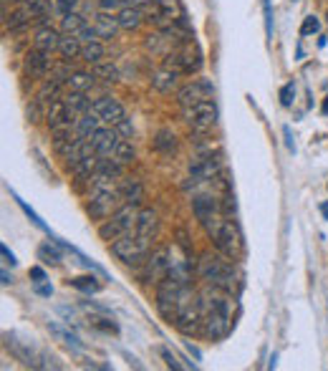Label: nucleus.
Instances as JSON below:
<instances>
[{"instance_id":"obj_1","label":"nucleus","mask_w":328,"mask_h":371,"mask_svg":"<svg viewBox=\"0 0 328 371\" xmlns=\"http://www.w3.org/2000/svg\"><path fill=\"white\" fill-rule=\"evenodd\" d=\"M200 298H202V306H205V324H202V331H205L208 338L220 341V338H225L230 333L232 298L227 296V290L215 288V285H210Z\"/></svg>"},{"instance_id":"obj_2","label":"nucleus","mask_w":328,"mask_h":371,"mask_svg":"<svg viewBox=\"0 0 328 371\" xmlns=\"http://www.w3.org/2000/svg\"><path fill=\"white\" fill-rule=\"evenodd\" d=\"M172 324L182 336H195L197 331H202V324H205V306H202V298L190 290V285L182 290V303H179V311Z\"/></svg>"},{"instance_id":"obj_3","label":"nucleus","mask_w":328,"mask_h":371,"mask_svg":"<svg viewBox=\"0 0 328 371\" xmlns=\"http://www.w3.org/2000/svg\"><path fill=\"white\" fill-rule=\"evenodd\" d=\"M230 258H220V256H205L200 261V278L208 285L215 288H222L230 293L232 283H235V270H232Z\"/></svg>"},{"instance_id":"obj_4","label":"nucleus","mask_w":328,"mask_h":371,"mask_svg":"<svg viewBox=\"0 0 328 371\" xmlns=\"http://www.w3.org/2000/svg\"><path fill=\"white\" fill-rule=\"evenodd\" d=\"M137 220H139L137 205H121V207L116 210L114 215H111L109 220L98 225V238L114 243V240H119L121 235L134 232V227H137Z\"/></svg>"},{"instance_id":"obj_5","label":"nucleus","mask_w":328,"mask_h":371,"mask_svg":"<svg viewBox=\"0 0 328 371\" xmlns=\"http://www.w3.org/2000/svg\"><path fill=\"white\" fill-rule=\"evenodd\" d=\"M111 253L127 266H142L149 258V240L142 238L139 232H127L111 243Z\"/></svg>"},{"instance_id":"obj_6","label":"nucleus","mask_w":328,"mask_h":371,"mask_svg":"<svg viewBox=\"0 0 328 371\" xmlns=\"http://www.w3.org/2000/svg\"><path fill=\"white\" fill-rule=\"evenodd\" d=\"M182 119L187 122V127L195 129V132H210V129L217 124V106L215 101H202L195 106H184Z\"/></svg>"},{"instance_id":"obj_7","label":"nucleus","mask_w":328,"mask_h":371,"mask_svg":"<svg viewBox=\"0 0 328 371\" xmlns=\"http://www.w3.org/2000/svg\"><path fill=\"white\" fill-rule=\"evenodd\" d=\"M145 16L157 28H167V25H172L174 21H179V18L184 16V8L179 0H157V3L147 6Z\"/></svg>"},{"instance_id":"obj_8","label":"nucleus","mask_w":328,"mask_h":371,"mask_svg":"<svg viewBox=\"0 0 328 371\" xmlns=\"http://www.w3.org/2000/svg\"><path fill=\"white\" fill-rule=\"evenodd\" d=\"M213 99H215V84L208 81V79H195L192 84H187V86H182L177 91V101L182 109L184 106H195Z\"/></svg>"},{"instance_id":"obj_9","label":"nucleus","mask_w":328,"mask_h":371,"mask_svg":"<svg viewBox=\"0 0 328 371\" xmlns=\"http://www.w3.org/2000/svg\"><path fill=\"white\" fill-rule=\"evenodd\" d=\"M167 58H172V64H174V69H179L182 74H197V71L202 69V53H200V48L195 46V43H184L182 48H177L174 53H167Z\"/></svg>"},{"instance_id":"obj_10","label":"nucleus","mask_w":328,"mask_h":371,"mask_svg":"<svg viewBox=\"0 0 328 371\" xmlns=\"http://www.w3.org/2000/svg\"><path fill=\"white\" fill-rule=\"evenodd\" d=\"M169 266H172V250L169 248H157L147 258V283H159L169 275Z\"/></svg>"},{"instance_id":"obj_11","label":"nucleus","mask_w":328,"mask_h":371,"mask_svg":"<svg viewBox=\"0 0 328 371\" xmlns=\"http://www.w3.org/2000/svg\"><path fill=\"white\" fill-rule=\"evenodd\" d=\"M94 111L98 114V119L104 124H109V127H114V124H119L124 116H127V111H124V106H121L119 99H114V96H98L96 101H94L91 106Z\"/></svg>"},{"instance_id":"obj_12","label":"nucleus","mask_w":328,"mask_h":371,"mask_svg":"<svg viewBox=\"0 0 328 371\" xmlns=\"http://www.w3.org/2000/svg\"><path fill=\"white\" fill-rule=\"evenodd\" d=\"M220 169H222V162L215 154H208V157H197L195 162L190 164V180L192 182H210L217 180Z\"/></svg>"},{"instance_id":"obj_13","label":"nucleus","mask_w":328,"mask_h":371,"mask_svg":"<svg viewBox=\"0 0 328 371\" xmlns=\"http://www.w3.org/2000/svg\"><path fill=\"white\" fill-rule=\"evenodd\" d=\"M26 69H28V74L33 76V79H48V74L53 71L51 53L33 48V51L26 56Z\"/></svg>"},{"instance_id":"obj_14","label":"nucleus","mask_w":328,"mask_h":371,"mask_svg":"<svg viewBox=\"0 0 328 371\" xmlns=\"http://www.w3.org/2000/svg\"><path fill=\"white\" fill-rule=\"evenodd\" d=\"M121 137L116 134L114 127H98L96 132L91 134V144L94 149H96V154H101V157H111V152H114L116 142H119Z\"/></svg>"},{"instance_id":"obj_15","label":"nucleus","mask_w":328,"mask_h":371,"mask_svg":"<svg viewBox=\"0 0 328 371\" xmlns=\"http://www.w3.org/2000/svg\"><path fill=\"white\" fill-rule=\"evenodd\" d=\"M179 74H182V71L174 69V66H164V69H159L152 76V89L159 93H172L174 89H177Z\"/></svg>"},{"instance_id":"obj_16","label":"nucleus","mask_w":328,"mask_h":371,"mask_svg":"<svg viewBox=\"0 0 328 371\" xmlns=\"http://www.w3.org/2000/svg\"><path fill=\"white\" fill-rule=\"evenodd\" d=\"M58 43H61V30H56L53 25L43 23L33 35V48H40V51H58Z\"/></svg>"},{"instance_id":"obj_17","label":"nucleus","mask_w":328,"mask_h":371,"mask_svg":"<svg viewBox=\"0 0 328 371\" xmlns=\"http://www.w3.org/2000/svg\"><path fill=\"white\" fill-rule=\"evenodd\" d=\"M46 122H48V127H51V129H56V127H64V124H74L76 119H74V114H71L69 106H66V101L64 99H56L53 104H48Z\"/></svg>"},{"instance_id":"obj_18","label":"nucleus","mask_w":328,"mask_h":371,"mask_svg":"<svg viewBox=\"0 0 328 371\" xmlns=\"http://www.w3.org/2000/svg\"><path fill=\"white\" fill-rule=\"evenodd\" d=\"M116 21H119V28L121 30H137L139 25L147 21V16L142 13V8H139V6H132V3H127V6H124L119 13H116Z\"/></svg>"},{"instance_id":"obj_19","label":"nucleus","mask_w":328,"mask_h":371,"mask_svg":"<svg viewBox=\"0 0 328 371\" xmlns=\"http://www.w3.org/2000/svg\"><path fill=\"white\" fill-rule=\"evenodd\" d=\"M94 28H96L101 41H111V38L116 35V30H119V21H116L114 13L98 11L96 16H94Z\"/></svg>"},{"instance_id":"obj_20","label":"nucleus","mask_w":328,"mask_h":371,"mask_svg":"<svg viewBox=\"0 0 328 371\" xmlns=\"http://www.w3.org/2000/svg\"><path fill=\"white\" fill-rule=\"evenodd\" d=\"M134 232H139L142 238L152 240L157 232H159V215H157L154 210H139V220Z\"/></svg>"},{"instance_id":"obj_21","label":"nucleus","mask_w":328,"mask_h":371,"mask_svg":"<svg viewBox=\"0 0 328 371\" xmlns=\"http://www.w3.org/2000/svg\"><path fill=\"white\" fill-rule=\"evenodd\" d=\"M64 86H66L64 79H61V76H56V74H51V79H43V86H40V91H38V99L43 101L46 106L53 104L56 99H64V96H61Z\"/></svg>"},{"instance_id":"obj_22","label":"nucleus","mask_w":328,"mask_h":371,"mask_svg":"<svg viewBox=\"0 0 328 371\" xmlns=\"http://www.w3.org/2000/svg\"><path fill=\"white\" fill-rule=\"evenodd\" d=\"M91 154H96V149H94V144L89 139H76L74 144L66 149L64 159H66V167H74V164H79L81 159H86L91 157Z\"/></svg>"},{"instance_id":"obj_23","label":"nucleus","mask_w":328,"mask_h":371,"mask_svg":"<svg viewBox=\"0 0 328 371\" xmlns=\"http://www.w3.org/2000/svg\"><path fill=\"white\" fill-rule=\"evenodd\" d=\"M119 195H121V202L124 205H139L142 198H145V187L139 180H119Z\"/></svg>"},{"instance_id":"obj_24","label":"nucleus","mask_w":328,"mask_h":371,"mask_svg":"<svg viewBox=\"0 0 328 371\" xmlns=\"http://www.w3.org/2000/svg\"><path fill=\"white\" fill-rule=\"evenodd\" d=\"M101 127V119H98L96 111H86V114H81L79 119L74 122V129L79 134V139H91V134Z\"/></svg>"},{"instance_id":"obj_25","label":"nucleus","mask_w":328,"mask_h":371,"mask_svg":"<svg viewBox=\"0 0 328 371\" xmlns=\"http://www.w3.org/2000/svg\"><path fill=\"white\" fill-rule=\"evenodd\" d=\"M58 53L64 56V61H76V58H81V53H84V43H81L79 35H71V33H64L61 35V43H58Z\"/></svg>"},{"instance_id":"obj_26","label":"nucleus","mask_w":328,"mask_h":371,"mask_svg":"<svg viewBox=\"0 0 328 371\" xmlns=\"http://www.w3.org/2000/svg\"><path fill=\"white\" fill-rule=\"evenodd\" d=\"M66 106L71 109V114H74V119H79L81 114H86V111H91L94 101L86 96V91H69L64 96Z\"/></svg>"},{"instance_id":"obj_27","label":"nucleus","mask_w":328,"mask_h":371,"mask_svg":"<svg viewBox=\"0 0 328 371\" xmlns=\"http://www.w3.org/2000/svg\"><path fill=\"white\" fill-rule=\"evenodd\" d=\"M192 210H195L197 220H202V217H208V215L213 212H222V210H220V200L215 198V195H197V198L192 200Z\"/></svg>"},{"instance_id":"obj_28","label":"nucleus","mask_w":328,"mask_h":371,"mask_svg":"<svg viewBox=\"0 0 328 371\" xmlns=\"http://www.w3.org/2000/svg\"><path fill=\"white\" fill-rule=\"evenodd\" d=\"M94 84H96V74L94 71H71L66 89L69 91H91Z\"/></svg>"},{"instance_id":"obj_29","label":"nucleus","mask_w":328,"mask_h":371,"mask_svg":"<svg viewBox=\"0 0 328 371\" xmlns=\"http://www.w3.org/2000/svg\"><path fill=\"white\" fill-rule=\"evenodd\" d=\"M30 18H33V13H30L28 3H23V6H18L16 11L11 13V16H6V25H8L11 30L26 28V25L30 23Z\"/></svg>"},{"instance_id":"obj_30","label":"nucleus","mask_w":328,"mask_h":371,"mask_svg":"<svg viewBox=\"0 0 328 371\" xmlns=\"http://www.w3.org/2000/svg\"><path fill=\"white\" fill-rule=\"evenodd\" d=\"M154 147H157V152H162V154H164V157H169V154H174V152H177V137H174L169 129H159V132H157Z\"/></svg>"},{"instance_id":"obj_31","label":"nucleus","mask_w":328,"mask_h":371,"mask_svg":"<svg viewBox=\"0 0 328 371\" xmlns=\"http://www.w3.org/2000/svg\"><path fill=\"white\" fill-rule=\"evenodd\" d=\"M111 157L116 159L119 164H132L134 159H137V152H134V147H132V142L129 139H119L116 142V147H114V152H111Z\"/></svg>"},{"instance_id":"obj_32","label":"nucleus","mask_w":328,"mask_h":371,"mask_svg":"<svg viewBox=\"0 0 328 371\" xmlns=\"http://www.w3.org/2000/svg\"><path fill=\"white\" fill-rule=\"evenodd\" d=\"M86 25V18L81 16L79 11L69 13V16H61V33H71V35H79L81 28Z\"/></svg>"},{"instance_id":"obj_33","label":"nucleus","mask_w":328,"mask_h":371,"mask_svg":"<svg viewBox=\"0 0 328 371\" xmlns=\"http://www.w3.org/2000/svg\"><path fill=\"white\" fill-rule=\"evenodd\" d=\"M104 56H106V48H104V43H101V41L86 43V46H84V53H81V58H84L86 64H91V66L101 64V61H104Z\"/></svg>"},{"instance_id":"obj_34","label":"nucleus","mask_w":328,"mask_h":371,"mask_svg":"<svg viewBox=\"0 0 328 371\" xmlns=\"http://www.w3.org/2000/svg\"><path fill=\"white\" fill-rule=\"evenodd\" d=\"M94 74H96L98 81H106V84L119 81V69H116V64H111V61H101V64H96L94 66Z\"/></svg>"},{"instance_id":"obj_35","label":"nucleus","mask_w":328,"mask_h":371,"mask_svg":"<svg viewBox=\"0 0 328 371\" xmlns=\"http://www.w3.org/2000/svg\"><path fill=\"white\" fill-rule=\"evenodd\" d=\"M71 285H74V288H79V290H84V293H89V296H91V293H96V290L101 288V285L96 283V278H91V275L74 278V280H71Z\"/></svg>"},{"instance_id":"obj_36","label":"nucleus","mask_w":328,"mask_h":371,"mask_svg":"<svg viewBox=\"0 0 328 371\" xmlns=\"http://www.w3.org/2000/svg\"><path fill=\"white\" fill-rule=\"evenodd\" d=\"M76 8H79V0H53V11H56L58 16H69Z\"/></svg>"},{"instance_id":"obj_37","label":"nucleus","mask_w":328,"mask_h":371,"mask_svg":"<svg viewBox=\"0 0 328 371\" xmlns=\"http://www.w3.org/2000/svg\"><path fill=\"white\" fill-rule=\"evenodd\" d=\"M114 129H116V134H119L121 139H132L134 137V124H132V119H127V116H124L119 124H114Z\"/></svg>"},{"instance_id":"obj_38","label":"nucleus","mask_w":328,"mask_h":371,"mask_svg":"<svg viewBox=\"0 0 328 371\" xmlns=\"http://www.w3.org/2000/svg\"><path fill=\"white\" fill-rule=\"evenodd\" d=\"M40 258H46V263H51V266H58L61 263V253H58L56 248H51V243H46L43 248L38 250Z\"/></svg>"},{"instance_id":"obj_39","label":"nucleus","mask_w":328,"mask_h":371,"mask_svg":"<svg viewBox=\"0 0 328 371\" xmlns=\"http://www.w3.org/2000/svg\"><path fill=\"white\" fill-rule=\"evenodd\" d=\"M321 30V21H318L316 16H308L303 21V25H300V35H313Z\"/></svg>"},{"instance_id":"obj_40","label":"nucleus","mask_w":328,"mask_h":371,"mask_svg":"<svg viewBox=\"0 0 328 371\" xmlns=\"http://www.w3.org/2000/svg\"><path fill=\"white\" fill-rule=\"evenodd\" d=\"M127 6V0H98V11H104V13H119L121 8Z\"/></svg>"},{"instance_id":"obj_41","label":"nucleus","mask_w":328,"mask_h":371,"mask_svg":"<svg viewBox=\"0 0 328 371\" xmlns=\"http://www.w3.org/2000/svg\"><path fill=\"white\" fill-rule=\"evenodd\" d=\"M293 99H295V84H285V86L281 89V104L283 106H293Z\"/></svg>"},{"instance_id":"obj_42","label":"nucleus","mask_w":328,"mask_h":371,"mask_svg":"<svg viewBox=\"0 0 328 371\" xmlns=\"http://www.w3.org/2000/svg\"><path fill=\"white\" fill-rule=\"evenodd\" d=\"M263 16H265V33H268V38H273V8H271V0H263Z\"/></svg>"},{"instance_id":"obj_43","label":"nucleus","mask_w":328,"mask_h":371,"mask_svg":"<svg viewBox=\"0 0 328 371\" xmlns=\"http://www.w3.org/2000/svg\"><path fill=\"white\" fill-rule=\"evenodd\" d=\"M81 306L86 308L89 314H96V316H111V311L106 306H98V303L94 301H81Z\"/></svg>"},{"instance_id":"obj_44","label":"nucleus","mask_w":328,"mask_h":371,"mask_svg":"<svg viewBox=\"0 0 328 371\" xmlns=\"http://www.w3.org/2000/svg\"><path fill=\"white\" fill-rule=\"evenodd\" d=\"M40 104H43L40 99H35L33 104H28V119L30 122H40Z\"/></svg>"},{"instance_id":"obj_45","label":"nucleus","mask_w":328,"mask_h":371,"mask_svg":"<svg viewBox=\"0 0 328 371\" xmlns=\"http://www.w3.org/2000/svg\"><path fill=\"white\" fill-rule=\"evenodd\" d=\"M18 205H21V207H23V212H26V215H28L30 220H33V222H35V225H38V227H40V230H46V225H43V222H40V220H38V215H35V212H33V210H30V207H28V205H26V202H23V200H18Z\"/></svg>"},{"instance_id":"obj_46","label":"nucleus","mask_w":328,"mask_h":371,"mask_svg":"<svg viewBox=\"0 0 328 371\" xmlns=\"http://www.w3.org/2000/svg\"><path fill=\"white\" fill-rule=\"evenodd\" d=\"M30 278H33V283H43V280H46V270H43V268H30Z\"/></svg>"},{"instance_id":"obj_47","label":"nucleus","mask_w":328,"mask_h":371,"mask_svg":"<svg viewBox=\"0 0 328 371\" xmlns=\"http://www.w3.org/2000/svg\"><path fill=\"white\" fill-rule=\"evenodd\" d=\"M162 356H164V361H167V366H169V369H174V371H179V369H182V366L177 364V359H174V356L169 354L167 348H162Z\"/></svg>"},{"instance_id":"obj_48","label":"nucleus","mask_w":328,"mask_h":371,"mask_svg":"<svg viewBox=\"0 0 328 371\" xmlns=\"http://www.w3.org/2000/svg\"><path fill=\"white\" fill-rule=\"evenodd\" d=\"M283 134H285V147H288V152H295V142H293V134H290V127L283 129Z\"/></svg>"},{"instance_id":"obj_49","label":"nucleus","mask_w":328,"mask_h":371,"mask_svg":"<svg viewBox=\"0 0 328 371\" xmlns=\"http://www.w3.org/2000/svg\"><path fill=\"white\" fill-rule=\"evenodd\" d=\"M0 253H3V258H6V263H8V266H16V263H18V261H16V256H13V253L6 248V245L0 248Z\"/></svg>"},{"instance_id":"obj_50","label":"nucleus","mask_w":328,"mask_h":371,"mask_svg":"<svg viewBox=\"0 0 328 371\" xmlns=\"http://www.w3.org/2000/svg\"><path fill=\"white\" fill-rule=\"evenodd\" d=\"M35 293H38V296H51V293H53V288H51V285H43V283H38V288H35Z\"/></svg>"},{"instance_id":"obj_51","label":"nucleus","mask_w":328,"mask_h":371,"mask_svg":"<svg viewBox=\"0 0 328 371\" xmlns=\"http://www.w3.org/2000/svg\"><path fill=\"white\" fill-rule=\"evenodd\" d=\"M0 278H3V285H11V283H13V275H11L8 270L0 273Z\"/></svg>"},{"instance_id":"obj_52","label":"nucleus","mask_w":328,"mask_h":371,"mask_svg":"<svg viewBox=\"0 0 328 371\" xmlns=\"http://www.w3.org/2000/svg\"><path fill=\"white\" fill-rule=\"evenodd\" d=\"M132 6H149V3H157V0H127Z\"/></svg>"},{"instance_id":"obj_53","label":"nucleus","mask_w":328,"mask_h":371,"mask_svg":"<svg viewBox=\"0 0 328 371\" xmlns=\"http://www.w3.org/2000/svg\"><path fill=\"white\" fill-rule=\"evenodd\" d=\"M321 111H323V114L328 116V96H326V99H323V104H321Z\"/></svg>"},{"instance_id":"obj_54","label":"nucleus","mask_w":328,"mask_h":371,"mask_svg":"<svg viewBox=\"0 0 328 371\" xmlns=\"http://www.w3.org/2000/svg\"><path fill=\"white\" fill-rule=\"evenodd\" d=\"M321 212H323V217L328 220V202L326 205H321Z\"/></svg>"},{"instance_id":"obj_55","label":"nucleus","mask_w":328,"mask_h":371,"mask_svg":"<svg viewBox=\"0 0 328 371\" xmlns=\"http://www.w3.org/2000/svg\"><path fill=\"white\" fill-rule=\"evenodd\" d=\"M13 3H18V6H23V3H28V0H13Z\"/></svg>"}]
</instances>
